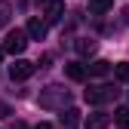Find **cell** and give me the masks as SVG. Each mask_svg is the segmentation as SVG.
<instances>
[{
    "mask_svg": "<svg viewBox=\"0 0 129 129\" xmlns=\"http://www.w3.org/2000/svg\"><path fill=\"white\" fill-rule=\"evenodd\" d=\"M64 74H68L71 80H77V83H80V80H86L89 68H83V64H80V61H71V64H64Z\"/></svg>",
    "mask_w": 129,
    "mask_h": 129,
    "instance_id": "cell-7",
    "label": "cell"
},
{
    "mask_svg": "<svg viewBox=\"0 0 129 129\" xmlns=\"http://www.w3.org/2000/svg\"><path fill=\"white\" fill-rule=\"evenodd\" d=\"M40 3L46 6V9H43L46 22H58L61 15H64V0H40Z\"/></svg>",
    "mask_w": 129,
    "mask_h": 129,
    "instance_id": "cell-4",
    "label": "cell"
},
{
    "mask_svg": "<svg viewBox=\"0 0 129 129\" xmlns=\"http://www.w3.org/2000/svg\"><path fill=\"white\" fill-rule=\"evenodd\" d=\"M108 71H111V61H105V58H95V61L89 64V74H92V77H105Z\"/></svg>",
    "mask_w": 129,
    "mask_h": 129,
    "instance_id": "cell-9",
    "label": "cell"
},
{
    "mask_svg": "<svg viewBox=\"0 0 129 129\" xmlns=\"http://www.w3.org/2000/svg\"><path fill=\"white\" fill-rule=\"evenodd\" d=\"M58 126H61V129H77V126H80V111H77V108H68V111H61V117H58Z\"/></svg>",
    "mask_w": 129,
    "mask_h": 129,
    "instance_id": "cell-6",
    "label": "cell"
},
{
    "mask_svg": "<svg viewBox=\"0 0 129 129\" xmlns=\"http://www.w3.org/2000/svg\"><path fill=\"white\" fill-rule=\"evenodd\" d=\"M114 95H117V89H111V86H92V89H86V102L89 105H105Z\"/></svg>",
    "mask_w": 129,
    "mask_h": 129,
    "instance_id": "cell-2",
    "label": "cell"
},
{
    "mask_svg": "<svg viewBox=\"0 0 129 129\" xmlns=\"http://www.w3.org/2000/svg\"><path fill=\"white\" fill-rule=\"evenodd\" d=\"M114 74H117V80H123V83H129V61H120Z\"/></svg>",
    "mask_w": 129,
    "mask_h": 129,
    "instance_id": "cell-12",
    "label": "cell"
},
{
    "mask_svg": "<svg viewBox=\"0 0 129 129\" xmlns=\"http://www.w3.org/2000/svg\"><path fill=\"white\" fill-rule=\"evenodd\" d=\"M25 46H28V34L15 28V31H9V34H6L3 52H9V55H22V52H25Z\"/></svg>",
    "mask_w": 129,
    "mask_h": 129,
    "instance_id": "cell-1",
    "label": "cell"
},
{
    "mask_svg": "<svg viewBox=\"0 0 129 129\" xmlns=\"http://www.w3.org/2000/svg\"><path fill=\"white\" fill-rule=\"evenodd\" d=\"M9 12H12V9H9V3H0V28L9 22Z\"/></svg>",
    "mask_w": 129,
    "mask_h": 129,
    "instance_id": "cell-14",
    "label": "cell"
},
{
    "mask_svg": "<svg viewBox=\"0 0 129 129\" xmlns=\"http://www.w3.org/2000/svg\"><path fill=\"white\" fill-rule=\"evenodd\" d=\"M9 129H28V123H22V120H15V123H12Z\"/></svg>",
    "mask_w": 129,
    "mask_h": 129,
    "instance_id": "cell-15",
    "label": "cell"
},
{
    "mask_svg": "<svg viewBox=\"0 0 129 129\" xmlns=\"http://www.w3.org/2000/svg\"><path fill=\"white\" fill-rule=\"evenodd\" d=\"M34 129H55V126H52V123H37Z\"/></svg>",
    "mask_w": 129,
    "mask_h": 129,
    "instance_id": "cell-16",
    "label": "cell"
},
{
    "mask_svg": "<svg viewBox=\"0 0 129 129\" xmlns=\"http://www.w3.org/2000/svg\"><path fill=\"white\" fill-rule=\"evenodd\" d=\"M0 58H3V46H0Z\"/></svg>",
    "mask_w": 129,
    "mask_h": 129,
    "instance_id": "cell-17",
    "label": "cell"
},
{
    "mask_svg": "<svg viewBox=\"0 0 129 129\" xmlns=\"http://www.w3.org/2000/svg\"><path fill=\"white\" fill-rule=\"evenodd\" d=\"M114 123H117V129H129V108H117L114 111Z\"/></svg>",
    "mask_w": 129,
    "mask_h": 129,
    "instance_id": "cell-10",
    "label": "cell"
},
{
    "mask_svg": "<svg viewBox=\"0 0 129 129\" xmlns=\"http://www.w3.org/2000/svg\"><path fill=\"white\" fill-rule=\"evenodd\" d=\"M31 74H34V61H28V58H15V64H9L12 80H28Z\"/></svg>",
    "mask_w": 129,
    "mask_h": 129,
    "instance_id": "cell-3",
    "label": "cell"
},
{
    "mask_svg": "<svg viewBox=\"0 0 129 129\" xmlns=\"http://www.w3.org/2000/svg\"><path fill=\"white\" fill-rule=\"evenodd\" d=\"M108 123H111L108 114H89V117H86V129H105Z\"/></svg>",
    "mask_w": 129,
    "mask_h": 129,
    "instance_id": "cell-8",
    "label": "cell"
},
{
    "mask_svg": "<svg viewBox=\"0 0 129 129\" xmlns=\"http://www.w3.org/2000/svg\"><path fill=\"white\" fill-rule=\"evenodd\" d=\"M111 3H114V0H89V6H92L95 12H105V9H111Z\"/></svg>",
    "mask_w": 129,
    "mask_h": 129,
    "instance_id": "cell-13",
    "label": "cell"
},
{
    "mask_svg": "<svg viewBox=\"0 0 129 129\" xmlns=\"http://www.w3.org/2000/svg\"><path fill=\"white\" fill-rule=\"evenodd\" d=\"M77 52L80 55H92L95 52V40H77Z\"/></svg>",
    "mask_w": 129,
    "mask_h": 129,
    "instance_id": "cell-11",
    "label": "cell"
},
{
    "mask_svg": "<svg viewBox=\"0 0 129 129\" xmlns=\"http://www.w3.org/2000/svg\"><path fill=\"white\" fill-rule=\"evenodd\" d=\"M25 34H28L31 40H43V37H46V22L37 19V15H31L28 25H25Z\"/></svg>",
    "mask_w": 129,
    "mask_h": 129,
    "instance_id": "cell-5",
    "label": "cell"
}]
</instances>
